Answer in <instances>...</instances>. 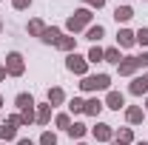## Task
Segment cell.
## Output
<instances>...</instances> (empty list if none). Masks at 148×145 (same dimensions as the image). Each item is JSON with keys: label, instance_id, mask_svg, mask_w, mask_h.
Masks as SVG:
<instances>
[{"label": "cell", "instance_id": "cell-33", "mask_svg": "<svg viewBox=\"0 0 148 145\" xmlns=\"http://www.w3.org/2000/svg\"><path fill=\"white\" fill-rule=\"evenodd\" d=\"M17 145H34L32 140H17Z\"/></svg>", "mask_w": 148, "mask_h": 145}, {"label": "cell", "instance_id": "cell-40", "mask_svg": "<svg viewBox=\"0 0 148 145\" xmlns=\"http://www.w3.org/2000/svg\"><path fill=\"white\" fill-rule=\"evenodd\" d=\"M145 108H148V103H145Z\"/></svg>", "mask_w": 148, "mask_h": 145}, {"label": "cell", "instance_id": "cell-31", "mask_svg": "<svg viewBox=\"0 0 148 145\" xmlns=\"http://www.w3.org/2000/svg\"><path fill=\"white\" fill-rule=\"evenodd\" d=\"M86 3H88L91 9H103V6H106V0H86Z\"/></svg>", "mask_w": 148, "mask_h": 145}, {"label": "cell", "instance_id": "cell-29", "mask_svg": "<svg viewBox=\"0 0 148 145\" xmlns=\"http://www.w3.org/2000/svg\"><path fill=\"white\" fill-rule=\"evenodd\" d=\"M134 40H137L140 46H148V29H145V26H143V29H140V31L134 34Z\"/></svg>", "mask_w": 148, "mask_h": 145}, {"label": "cell", "instance_id": "cell-30", "mask_svg": "<svg viewBox=\"0 0 148 145\" xmlns=\"http://www.w3.org/2000/svg\"><path fill=\"white\" fill-rule=\"evenodd\" d=\"M12 6H14V9H29L32 0H12Z\"/></svg>", "mask_w": 148, "mask_h": 145}, {"label": "cell", "instance_id": "cell-7", "mask_svg": "<svg viewBox=\"0 0 148 145\" xmlns=\"http://www.w3.org/2000/svg\"><path fill=\"white\" fill-rule=\"evenodd\" d=\"M140 68V57H125L120 66H117V71H120V77H131V74Z\"/></svg>", "mask_w": 148, "mask_h": 145}, {"label": "cell", "instance_id": "cell-39", "mask_svg": "<svg viewBox=\"0 0 148 145\" xmlns=\"http://www.w3.org/2000/svg\"><path fill=\"white\" fill-rule=\"evenodd\" d=\"M80 145H86V142H80Z\"/></svg>", "mask_w": 148, "mask_h": 145}, {"label": "cell", "instance_id": "cell-6", "mask_svg": "<svg viewBox=\"0 0 148 145\" xmlns=\"http://www.w3.org/2000/svg\"><path fill=\"white\" fill-rule=\"evenodd\" d=\"M91 137L97 142H111V140H114V128L106 125V122H97V125L91 128Z\"/></svg>", "mask_w": 148, "mask_h": 145}, {"label": "cell", "instance_id": "cell-5", "mask_svg": "<svg viewBox=\"0 0 148 145\" xmlns=\"http://www.w3.org/2000/svg\"><path fill=\"white\" fill-rule=\"evenodd\" d=\"M66 68L71 74H80V77H86V68H88V57H80V54H69V60H66Z\"/></svg>", "mask_w": 148, "mask_h": 145}, {"label": "cell", "instance_id": "cell-19", "mask_svg": "<svg viewBox=\"0 0 148 145\" xmlns=\"http://www.w3.org/2000/svg\"><path fill=\"white\" fill-rule=\"evenodd\" d=\"M14 103H17L20 111H23V108H34V97H32V94H17Z\"/></svg>", "mask_w": 148, "mask_h": 145}, {"label": "cell", "instance_id": "cell-23", "mask_svg": "<svg viewBox=\"0 0 148 145\" xmlns=\"http://www.w3.org/2000/svg\"><path fill=\"white\" fill-rule=\"evenodd\" d=\"M100 60H106V49L91 46V51H88V63H100Z\"/></svg>", "mask_w": 148, "mask_h": 145}, {"label": "cell", "instance_id": "cell-1", "mask_svg": "<svg viewBox=\"0 0 148 145\" xmlns=\"http://www.w3.org/2000/svg\"><path fill=\"white\" fill-rule=\"evenodd\" d=\"M91 9H77L71 17H69V23H66V29L69 31H83V29H88L91 26Z\"/></svg>", "mask_w": 148, "mask_h": 145}, {"label": "cell", "instance_id": "cell-27", "mask_svg": "<svg viewBox=\"0 0 148 145\" xmlns=\"http://www.w3.org/2000/svg\"><path fill=\"white\" fill-rule=\"evenodd\" d=\"M106 63H117L120 66V49H106Z\"/></svg>", "mask_w": 148, "mask_h": 145}, {"label": "cell", "instance_id": "cell-18", "mask_svg": "<svg viewBox=\"0 0 148 145\" xmlns=\"http://www.w3.org/2000/svg\"><path fill=\"white\" fill-rule=\"evenodd\" d=\"M26 31H29V34H34V37H43V31H46V23H43V20H29Z\"/></svg>", "mask_w": 148, "mask_h": 145}, {"label": "cell", "instance_id": "cell-28", "mask_svg": "<svg viewBox=\"0 0 148 145\" xmlns=\"http://www.w3.org/2000/svg\"><path fill=\"white\" fill-rule=\"evenodd\" d=\"M57 128H66V131H69V125H71V117H69V114H57Z\"/></svg>", "mask_w": 148, "mask_h": 145}, {"label": "cell", "instance_id": "cell-10", "mask_svg": "<svg viewBox=\"0 0 148 145\" xmlns=\"http://www.w3.org/2000/svg\"><path fill=\"white\" fill-rule=\"evenodd\" d=\"M131 94H137V97H140V94H148V74H143V77H137V80H134V83H131Z\"/></svg>", "mask_w": 148, "mask_h": 145}, {"label": "cell", "instance_id": "cell-14", "mask_svg": "<svg viewBox=\"0 0 148 145\" xmlns=\"http://www.w3.org/2000/svg\"><path fill=\"white\" fill-rule=\"evenodd\" d=\"M106 34V29H103V26H100V23H97V26H88V29H86V40H91V43H100V37Z\"/></svg>", "mask_w": 148, "mask_h": 145}, {"label": "cell", "instance_id": "cell-12", "mask_svg": "<svg viewBox=\"0 0 148 145\" xmlns=\"http://www.w3.org/2000/svg\"><path fill=\"white\" fill-rule=\"evenodd\" d=\"M125 120H128L131 125H137V122H143V120H145V108H137V105H131V108L125 111Z\"/></svg>", "mask_w": 148, "mask_h": 145}, {"label": "cell", "instance_id": "cell-21", "mask_svg": "<svg viewBox=\"0 0 148 145\" xmlns=\"http://www.w3.org/2000/svg\"><path fill=\"white\" fill-rule=\"evenodd\" d=\"M114 137H117V142H123V145L134 142V131H131V128H120V131H117Z\"/></svg>", "mask_w": 148, "mask_h": 145}, {"label": "cell", "instance_id": "cell-35", "mask_svg": "<svg viewBox=\"0 0 148 145\" xmlns=\"http://www.w3.org/2000/svg\"><path fill=\"white\" fill-rule=\"evenodd\" d=\"M111 145H123V142H117V140H114V142H111Z\"/></svg>", "mask_w": 148, "mask_h": 145}, {"label": "cell", "instance_id": "cell-36", "mask_svg": "<svg viewBox=\"0 0 148 145\" xmlns=\"http://www.w3.org/2000/svg\"><path fill=\"white\" fill-rule=\"evenodd\" d=\"M134 145H148V142H134Z\"/></svg>", "mask_w": 148, "mask_h": 145}, {"label": "cell", "instance_id": "cell-8", "mask_svg": "<svg viewBox=\"0 0 148 145\" xmlns=\"http://www.w3.org/2000/svg\"><path fill=\"white\" fill-rule=\"evenodd\" d=\"M106 108H114V111L125 108V97H123L120 91H108V97H106Z\"/></svg>", "mask_w": 148, "mask_h": 145}, {"label": "cell", "instance_id": "cell-15", "mask_svg": "<svg viewBox=\"0 0 148 145\" xmlns=\"http://www.w3.org/2000/svg\"><path fill=\"white\" fill-rule=\"evenodd\" d=\"M60 34H63V31H60L57 26H46V31H43V37H40V40H43V43H57V40H60Z\"/></svg>", "mask_w": 148, "mask_h": 145}, {"label": "cell", "instance_id": "cell-25", "mask_svg": "<svg viewBox=\"0 0 148 145\" xmlns=\"http://www.w3.org/2000/svg\"><path fill=\"white\" fill-rule=\"evenodd\" d=\"M40 145H57V134L54 131H43L40 134Z\"/></svg>", "mask_w": 148, "mask_h": 145}, {"label": "cell", "instance_id": "cell-24", "mask_svg": "<svg viewBox=\"0 0 148 145\" xmlns=\"http://www.w3.org/2000/svg\"><path fill=\"white\" fill-rule=\"evenodd\" d=\"M54 46L63 49V51H74V37H63V34H60V40H57Z\"/></svg>", "mask_w": 148, "mask_h": 145}, {"label": "cell", "instance_id": "cell-9", "mask_svg": "<svg viewBox=\"0 0 148 145\" xmlns=\"http://www.w3.org/2000/svg\"><path fill=\"white\" fill-rule=\"evenodd\" d=\"M137 40H134V31H128V29H120L117 31V46H123V49H131Z\"/></svg>", "mask_w": 148, "mask_h": 145}, {"label": "cell", "instance_id": "cell-37", "mask_svg": "<svg viewBox=\"0 0 148 145\" xmlns=\"http://www.w3.org/2000/svg\"><path fill=\"white\" fill-rule=\"evenodd\" d=\"M0 31H3V20H0Z\"/></svg>", "mask_w": 148, "mask_h": 145}, {"label": "cell", "instance_id": "cell-34", "mask_svg": "<svg viewBox=\"0 0 148 145\" xmlns=\"http://www.w3.org/2000/svg\"><path fill=\"white\" fill-rule=\"evenodd\" d=\"M0 80H6V66H0Z\"/></svg>", "mask_w": 148, "mask_h": 145}, {"label": "cell", "instance_id": "cell-4", "mask_svg": "<svg viewBox=\"0 0 148 145\" xmlns=\"http://www.w3.org/2000/svg\"><path fill=\"white\" fill-rule=\"evenodd\" d=\"M17 125H20V114L17 117H9L6 122H0V140L3 142H12L17 137Z\"/></svg>", "mask_w": 148, "mask_h": 145}, {"label": "cell", "instance_id": "cell-3", "mask_svg": "<svg viewBox=\"0 0 148 145\" xmlns=\"http://www.w3.org/2000/svg\"><path fill=\"white\" fill-rule=\"evenodd\" d=\"M6 74H12V77H23L26 74V63H23L20 51H9L6 54Z\"/></svg>", "mask_w": 148, "mask_h": 145}, {"label": "cell", "instance_id": "cell-38", "mask_svg": "<svg viewBox=\"0 0 148 145\" xmlns=\"http://www.w3.org/2000/svg\"><path fill=\"white\" fill-rule=\"evenodd\" d=\"M0 105H3V97H0Z\"/></svg>", "mask_w": 148, "mask_h": 145}, {"label": "cell", "instance_id": "cell-17", "mask_svg": "<svg viewBox=\"0 0 148 145\" xmlns=\"http://www.w3.org/2000/svg\"><path fill=\"white\" fill-rule=\"evenodd\" d=\"M49 120H51V105L46 103V105H40V108H37V120H34V122H40V125H49Z\"/></svg>", "mask_w": 148, "mask_h": 145}, {"label": "cell", "instance_id": "cell-32", "mask_svg": "<svg viewBox=\"0 0 148 145\" xmlns=\"http://www.w3.org/2000/svg\"><path fill=\"white\" fill-rule=\"evenodd\" d=\"M143 66H148V51H145L143 57H140V68H143Z\"/></svg>", "mask_w": 148, "mask_h": 145}, {"label": "cell", "instance_id": "cell-20", "mask_svg": "<svg viewBox=\"0 0 148 145\" xmlns=\"http://www.w3.org/2000/svg\"><path fill=\"white\" fill-rule=\"evenodd\" d=\"M66 134H69L71 140H80V137H86V125H83V122H71Z\"/></svg>", "mask_w": 148, "mask_h": 145}, {"label": "cell", "instance_id": "cell-2", "mask_svg": "<svg viewBox=\"0 0 148 145\" xmlns=\"http://www.w3.org/2000/svg\"><path fill=\"white\" fill-rule=\"evenodd\" d=\"M111 85V77L108 74H94V77H83L80 88L83 91H106Z\"/></svg>", "mask_w": 148, "mask_h": 145}, {"label": "cell", "instance_id": "cell-13", "mask_svg": "<svg viewBox=\"0 0 148 145\" xmlns=\"http://www.w3.org/2000/svg\"><path fill=\"white\" fill-rule=\"evenodd\" d=\"M63 103H66V94H63V88H49V105H51V108H54V105H63Z\"/></svg>", "mask_w": 148, "mask_h": 145}, {"label": "cell", "instance_id": "cell-16", "mask_svg": "<svg viewBox=\"0 0 148 145\" xmlns=\"http://www.w3.org/2000/svg\"><path fill=\"white\" fill-rule=\"evenodd\" d=\"M106 108V103H100L97 97H91V100H86V114H91V117H97L100 111Z\"/></svg>", "mask_w": 148, "mask_h": 145}, {"label": "cell", "instance_id": "cell-11", "mask_svg": "<svg viewBox=\"0 0 148 145\" xmlns=\"http://www.w3.org/2000/svg\"><path fill=\"white\" fill-rule=\"evenodd\" d=\"M131 17H134V9H131V6H117V9H114V20H117V23H128Z\"/></svg>", "mask_w": 148, "mask_h": 145}, {"label": "cell", "instance_id": "cell-26", "mask_svg": "<svg viewBox=\"0 0 148 145\" xmlns=\"http://www.w3.org/2000/svg\"><path fill=\"white\" fill-rule=\"evenodd\" d=\"M69 111H71V114H83V111H86V103H83L80 97H74L71 103H69Z\"/></svg>", "mask_w": 148, "mask_h": 145}, {"label": "cell", "instance_id": "cell-22", "mask_svg": "<svg viewBox=\"0 0 148 145\" xmlns=\"http://www.w3.org/2000/svg\"><path fill=\"white\" fill-rule=\"evenodd\" d=\"M34 120H37L34 108H23V111H20V125H32Z\"/></svg>", "mask_w": 148, "mask_h": 145}]
</instances>
